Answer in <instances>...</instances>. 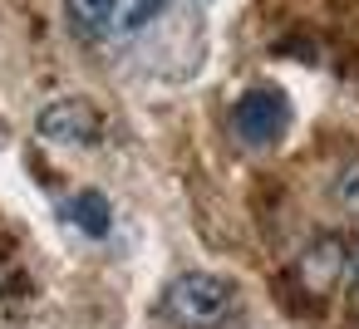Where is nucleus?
Listing matches in <instances>:
<instances>
[{"mask_svg":"<svg viewBox=\"0 0 359 329\" xmlns=\"http://www.w3.org/2000/svg\"><path fill=\"white\" fill-rule=\"evenodd\" d=\"M231 304H236L231 280L207 275V270H187L163 290V319L177 329H212L231 314Z\"/></svg>","mask_w":359,"mask_h":329,"instance_id":"obj_1","label":"nucleus"},{"mask_svg":"<svg viewBox=\"0 0 359 329\" xmlns=\"http://www.w3.org/2000/svg\"><path fill=\"white\" fill-rule=\"evenodd\" d=\"M236 133L251 143V148H266V143H276L280 133H285V118H290V108H285V94L280 89H251V94H241L236 99Z\"/></svg>","mask_w":359,"mask_h":329,"instance_id":"obj_2","label":"nucleus"},{"mask_svg":"<svg viewBox=\"0 0 359 329\" xmlns=\"http://www.w3.org/2000/svg\"><path fill=\"white\" fill-rule=\"evenodd\" d=\"M40 133L50 138V143H99V133H104V118L94 113V104H84V99H55L45 113H40Z\"/></svg>","mask_w":359,"mask_h":329,"instance_id":"obj_3","label":"nucleus"},{"mask_svg":"<svg viewBox=\"0 0 359 329\" xmlns=\"http://www.w3.org/2000/svg\"><path fill=\"white\" fill-rule=\"evenodd\" d=\"M118 6H123V0H65V20H69V30L79 40H99V35L114 30Z\"/></svg>","mask_w":359,"mask_h":329,"instance_id":"obj_4","label":"nucleus"},{"mask_svg":"<svg viewBox=\"0 0 359 329\" xmlns=\"http://www.w3.org/2000/svg\"><path fill=\"white\" fill-rule=\"evenodd\" d=\"M300 270H305V285H310V290H325V285L344 270V251H339V241H315V246L305 251Z\"/></svg>","mask_w":359,"mask_h":329,"instance_id":"obj_5","label":"nucleus"},{"mask_svg":"<svg viewBox=\"0 0 359 329\" xmlns=\"http://www.w3.org/2000/svg\"><path fill=\"white\" fill-rule=\"evenodd\" d=\"M69 216H74V226H79L84 236H109V202H104L99 192H79V197L69 202Z\"/></svg>","mask_w":359,"mask_h":329,"instance_id":"obj_6","label":"nucleus"},{"mask_svg":"<svg viewBox=\"0 0 359 329\" xmlns=\"http://www.w3.org/2000/svg\"><path fill=\"white\" fill-rule=\"evenodd\" d=\"M163 6H168V0H123L114 30H118V35H133V30H143L148 20H158V10H163Z\"/></svg>","mask_w":359,"mask_h":329,"instance_id":"obj_7","label":"nucleus"},{"mask_svg":"<svg viewBox=\"0 0 359 329\" xmlns=\"http://www.w3.org/2000/svg\"><path fill=\"white\" fill-rule=\"evenodd\" d=\"M334 197H339V206H344V211H354V216H359V167H349V172L339 177Z\"/></svg>","mask_w":359,"mask_h":329,"instance_id":"obj_8","label":"nucleus"},{"mask_svg":"<svg viewBox=\"0 0 359 329\" xmlns=\"http://www.w3.org/2000/svg\"><path fill=\"white\" fill-rule=\"evenodd\" d=\"M354 275H359V260H354Z\"/></svg>","mask_w":359,"mask_h":329,"instance_id":"obj_9","label":"nucleus"}]
</instances>
